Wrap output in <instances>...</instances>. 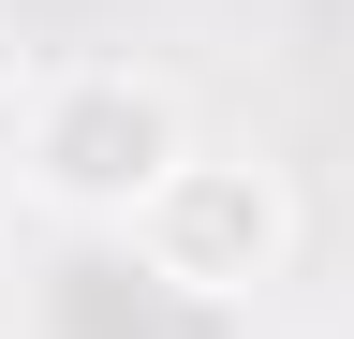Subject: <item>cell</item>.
Masks as SVG:
<instances>
[{"label":"cell","mask_w":354,"mask_h":339,"mask_svg":"<svg viewBox=\"0 0 354 339\" xmlns=\"http://www.w3.org/2000/svg\"><path fill=\"white\" fill-rule=\"evenodd\" d=\"M177 162H192V118H177V89L133 74V59H59V74L30 89V118H15V177H30L44 222L133 236Z\"/></svg>","instance_id":"1"},{"label":"cell","mask_w":354,"mask_h":339,"mask_svg":"<svg viewBox=\"0 0 354 339\" xmlns=\"http://www.w3.org/2000/svg\"><path fill=\"white\" fill-rule=\"evenodd\" d=\"M133 266H148L177 310H251L266 280L295 266V177L266 148H192L133 222Z\"/></svg>","instance_id":"2"}]
</instances>
